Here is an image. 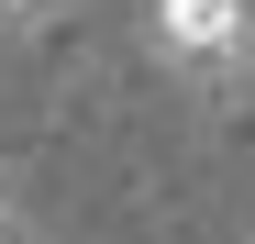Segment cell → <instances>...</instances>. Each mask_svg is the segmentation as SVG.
Wrapping results in <instances>:
<instances>
[{
	"label": "cell",
	"mask_w": 255,
	"mask_h": 244,
	"mask_svg": "<svg viewBox=\"0 0 255 244\" xmlns=\"http://www.w3.org/2000/svg\"><path fill=\"white\" fill-rule=\"evenodd\" d=\"M45 11H56V0H0V33H33Z\"/></svg>",
	"instance_id": "cell-2"
},
{
	"label": "cell",
	"mask_w": 255,
	"mask_h": 244,
	"mask_svg": "<svg viewBox=\"0 0 255 244\" xmlns=\"http://www.w3.org/2000/svg\"><path fill=\"white\" fill-rule=\"evenodd\" d=\"M244 0H155V56L166 67H233L244 56Z\"/></svg>",
	"instance_id": "cell-1"
},
{
	"label": "cell",
	"mask_w": 255,
	"mask_h": 244,
	"mask_svg": "<svg viewBox=\"0 0 255 244\" xmlns=\"http://www.w3.org/2000/svg\"><path fill=\"white\" fill-rule=\"evenodd\" d=\"M0 244H22V211H11V189H0Z\"/></svg>",
	"instance_id": "cell-3"
}]
</instances>
